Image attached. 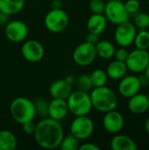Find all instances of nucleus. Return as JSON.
<instances>
[{
  "label": "nucleus",
  "mask_w": 149,
  "mask_h": 150,
  "mask_svg": "<svg viewBox=\"0 0 149 150\" xmlns=\"http://www.w3.org/2000/svg\"><path fill=\"white\" fill-rule=\"evenodd\" d=\"M148 99H149V91H148Z\"/></svg>",
  "instance_id": "nucleus-42"
},
{
  "label": "nucleus",
  "mask_w": 149,
  "mask_h": 150,
  "mask_svg": "<svg viewBox=\"0 0 149 150\" xmlns=\"http://www.w3.org/2000/svg\"><path fill=\"white\" fill-rule=\"evenodd\" d=\"M66 101L68 112L75 117L88 115L92 110V104L88 91L81 90L72 91Z\"/></svg>",
  "instance_id": "nucleus-4"
},
{
  "label": "nucleus",
  "mask_w": 149,
  "mask_h": 150,
  "mask_svg": "<svg viewBox=\"0 0 149 150\" xmlns=\"http://www.w3.org/2000/svg\"><path fill=\"white\" fill-rule=\"evenodd\" d=\"M145 129H146L147 134L149 135V116L147 118V120L145 121Z\"/></svg>",
  "instance_id": "nucleus-40"
},
{
  "label": "nucleus",
  "mask_w": 149,
  "mask_h": 150,
  "mask_svg": "<svg viewBox=\"0 0 149 150\" xmlns=\"http://www.w3.org/2000/svg\"><path fill=\"white\" fill-rule=\"evenodd\" d=\"M79 150H100V148L93 142L82 143L79 146Z\"/></svg>",
  "instance_id": "nucleus-34"
},
{
  "label": "nucleus",
  "mask_w": 149,
  "mask_h": 150,
  "mask_svg": "<svg viewBox=\"0 0 149 150\" xmlns=\"http://www.w3.org/2000/svg\"><path fill=\"white\" fill-rule=\"evenodd\" d=\"M36 115L40 117H47L48 113V104L49 102L43 98H37L33 100Z\"/></svg>",
  "instance_id": "nucleus-27"
},
{
  "label": "nucleus",
  "mask_w": 149,
  "mask_h": 150,
  "mask_svg": "<svg viewBox=\"0 0 149 150\" xmlns=\"http://www.w3.org/2000/svg\"><path fill=\"white\" fill-rule=\"evenodd\" d=\"M79 146L80 141L69 133L68 134L63 136L58 149L61 150H77Z\"/></svg>",
  "instance_id": "nucleus-26"
},
{
  "label": "nucleus",
  "mask_w": 149,
  "mask_h": 150,
  "mask_svg": "<svg viewBox=\"0 0 149 150\" xmlns=\"http://www.w3.org/2000/svg\"><path fill=\"white\" fill-rule=\"evenodd\" d=\"M107 22L104 13H92L87 20L86 27L89 33L100 35L105 31Z\"/></svg>",
  "instance_id": "nucleus-18"
},
{
  "label": "nucleus",
  "mask_w": 149,
  "mask_h": 150,
  "mask_svg": "<svg viewBox=\"0 0 149 150\" xmlns=\"http://www.w3.org/2000/svg\"><path fill=\"white\" fill-rule=\"evenodd\" d=\"M133 25L136 28L139 29H147L149 27V14L148 13H137L134 20Z\"/></svg>",
  "instance_id": "nucleus-29"
},
{
  "label": "nucleus",
  "mask_w": 149,
  "mask_h": 150,
  "mask_svg": "<svg viewBox=\"0 0 149 150\" xmlns=\"http://www.w3.org/2000/svg\"><path fill=\"white\" fill-rule=\"evenodd\" d=\"M21 54L25 61L29 62H38L43 59L45 48L39 40H24L21 46Z\"/></svg>",
  "instance_id": "nucleus-12"
},
{
  "label": "nucleus",
  "mask_w": 149,
  "mask_h": 150,
  "mask_svg": "<svg viewBox=\"0 0 149 150\" xmlns=\"http://www.w3.org/2000/svg\"><path fill=\"white\" fill-rule=\"evenodd\" d=\"M29 33L27 25L18 19L9 20L4 25V35L6 39L14 43H19L26 40Z\"/></svg>",
  "instance_id": "nucleus-9"
},
{
  "label": "nucleus",
  "mask_w": 149,
  "mask_h": 150,
  "mask_svg": "<svg viewBox=\"0 0 149 150\" xmlns=\"http://www.w3.org/2000/svg\"><path fill=\"white\" fill-rule=\"evenodd\" d=\"M10 113L11 118L22 125L32 121L36 117L33 101L25 97H17L10 104Z\"/></svg>",
  "instance_id": "nucleus-3"
},
{
  "label": "nucleus",
  "mask_w": 149,
  "mask_h": 150,
  "mask_svg": "<svg viewBox=\"0 0 149 150\" xmlns=\"http://www.w3.org/2000/svg\"><path fill=\"white\" fill-rule=\"evenodd\" d=\"M128 54H129V52H128V50L126 49V47H120L119 49H116V50H115L114 56H115L116 60H118V61L126 62V60Z\"/></svg>",
  "instance_id": "nucleus-32"
},
{
  "label": "nucleus",
  "mask_w": 149,
  "mask_h": 150,
  "mask_svg": "<svg viewBox=\"0 0 149 150\" xmlns=\"http://www.w3.org/2000/svg\"><path fill=\"white\" fill-rule=\"evenodd\" d=\"M136 33V26L128 20L117 25L114 32V39L119 47H127L133 43Z\"/></svg>",
  "instance_id": "nucleus-10"
},
{
  "label": "nucleus",
  "mask_w": 149,
  "mask_h": 150,
  "mask_svg": "<svg viewBox=\"0 0 149 150\" xmlns=\"http://www.w3.org/2000/svg\"><path fill=\"white\" fill-rule=\"evenodd\" d=\"M68 108L66 99L53 98L48 104L47 116L55 120H62L68 113Z\"/></svg>",
  "instance_id": "nucleus-15"
},
{
  "label": "nucleus",
  "mask_w": 149,
  "mask_h": 150,
  "mask_svg": "<svg viewBox=\"0 0 149 150\" xmlns=\"http://www.w3.org/2000/svg\"><path fill=\"white\" fill-rule=\"evenodd\" d=\"M126 10L127 12L131 14H136L140 11L141 8V3L139 0H127L126 2L124 3Z\"/></svg>",
  "instance_id": "nucleus-31"
},
{
  "label": "nucleus",
  "mask_w": 149,
  "mask_h": 150,
  "mask_svg": "<svg viewBox=\"0 0 149 150\" xmlns=\"http://www.w3.org/2000/svg\"><path fill=\"white\" fill-rule=\"evenodd\" d=\"M25 4V0H0V11L9 16L20 12Z\"/></svg>",
  "instance_id": "nucleus-21"
},
{
  "label": "nucleus",
  "mask_w": 149,
  "mask_h": 150,
  "mask_svg": "<svg viewBox=\"0 0 149 150\" xmlns=\"http://www.w3.org/2000/svg\"><path fill=\"white\" fill-rule=\"evenodd\" d=\"M148 5H149V0H148Z\"/></svg>",
  "instance_id": "nucleus-43"
},
{
  "label": "nucleus",
  "mask_w": 149,
  "mask_h": 150,
  "mask_svg": "<svg viewBox=\"0 0 149 150\" xmlns=\"http://www.w3.org/2000/svg\"><path fill=\"white\" fill-rule=\"evenodd\" d=\"M9 15L0 11V26H4L9 22Z\"/></svg>",
  "instance_id": "nucleus-36"
},
{
  "label": "nucleus",
  "mask_w": 149,
  "mask_h": 150,
  "mask_svg": "<svg viewBox=\"0 0 149 150\" xmlns=\"http://www.w3.org/2000/svg\"><path fill=\"white\" fill-rule=\"evenodd\" d=\"M97 57L95 45L86 41L79 44L73 52V60L78 66L86 67L94 62Z\"/></svg>",
  "instance_id": "nucleus-11"
},
{
  "label": "nucleus",
  "mask_w": 149,
  "mask_h": 150,
  "mask_svg": "<svg viewBox=\"0 0 149 150\" xmlns=\"http://www.w3.org/2000/svg\"><path fill=\"white\" fill-rule=\"evenodd\" d=\"M95 126L93 120L88 115L76 116L69 127L70 134L79 141L89 139L94 133Z\"/></svg>",
  "instance_id": "nucleus-6"
},
{
  "label": "nucleus",
  "mask_w": 149,
  "mask_h": 150,
  "mask_svg": "<svg viewBox=\"0 0 149 150\" xmlns=\"http://www.w3.org/2000/svg\"><path fill=\"white\" fill-rule=\"evenodd\" d=\"M86 42L92 44V45H96L98 41H99V35L92 33H88V34L86 35Z\"/></svg>",
  "instance_id": "nucleus-35"
},
{
  "label": "nucleus",
  "mask_w": 149,
  "mask_h": 150,
  "mask_svg": "<svg viewBox=\"0 0 149 150\" xmlns=\"http://www.w3.org/2000/svg\"><path fill=\"white\" fill-rule=\"evenodd\" d=\"M105 71L108 78H111L112 80H120L126 75L128 69L125 62L115 59L108 64Z\"/></svg>",
  "instance_id": "nucleus-20"
},
{
  "label": "nucleus",
  "mask_w": 149,
  "mask_h": 150,
  "mask_svg": "<svg viewBox=\"0 0 149 150\" xmlns=\"http://www.w3.org/2000/svg\"><path fill=\"white\" fill-rule=\"evenodd\" d=\"M95 48L97 56L105 60L112 58L116 50L115 46L109 40H99L95 45Z\"/></svg>",
  "instance_id": "nucleus-23"
},
{
  "label": "nucleus",
  "mask_w": 149,
  "mask_h": 150,
  "mask_svg": "<svg viewBox=\"0 0 149 150\" xmlns=\"http://www.w3.org/2000/svg\"><path fill=\"white\" fill-rule=\"evenodd\" d=\"M65 80H66L68 83H70V84H72V83L75 82V78H74V76H68L65 78Z\"/></svg>",
  "instance_id": "nucleus-39"
},
{
  "label": "nucleus",
  "mask_w": 149,
  "mask_h": 150,
  "mask_svg": "<svg viewBox=\"0 0 149 150\" xmlns=\"http://www.w3.org/2000/svg\"><path fill=\"white\" fill-rule=\"evenodd\" d=\"M69 22L67 12L61 9H51L44 18V24L46 28L54 33L63 32Z\"/></svg>",
  "instance_id": "nucleus-5"
},
{
  "label": "nucleus",
  "mask_w": 149,
  "mask_h": 150,
  "mask_svg": "<svg viewBox=\"0 0 149 150\" xmlns=\"http://www.w3.org/2000/svg\"><path fill=\"white\" fill-rule=\"evenodd\" d=\"M18 147L16 135L10 130H0V150H14Z\"/></svg>",
  "instance_id": "nucleus-22"
},
{
  "label": "nucleus",
  "mask_w": 149,
  "mask_h": 150,
  "mask_svg": "<svg viewBox=\"0 0 149 150\" xmlns=\"http://www.w3.org/2000/svg\"><path fill=\"white\" fill-rule=\"evenodd\" d=\"M92 108L100 112H107L117 108L118 96L113 90L106 85L93 87L90 93Z\"/></svg>",
  "instance_id": "nucleus-2"
},
{
  "label": "nucleus",
  "mask_w": 149,
  "mask_h": 150,
  "mask_svg": "<svg viewBox=\"0 0 149 150\" xmlns=\"http://www.w3.org/2000/svg\"><path fill=\"white\" fill-rule=\"evenodd\" d=\"M111 149L112 150H136V142L128 135L116 134L111 141Z\"/></svg>",
  "instance_id": "nucleus-19"
},
{
  "label": "nucleus",
  "mask_w": 149,
  "mask_h": 150,
  "mask_svg": "<svg viewBox=\"0 0 149 150\" xmlns=\"http://www.w3.org/2000/svg\"><path fill=\"white\" fill-rule=\"evenodd\" d=\"M127 69L133 73H142L149 63V53L148 50L135 48L129 52L126 60Z\"/></svg>",
  "instance_id": "nucleus-8"
},
{
  "label": "nucleus",
  "mask_w": 149,
  "mask_h": 150,
  "mask_svg": "<svg viewBox=\"0 0 149 150\" xmlns=\"http://www.w3.org/2000/svg\"><path fill=\"white\" fill-rule=\"evenodd\" d=\"M35 123L32 121H28V122H25L24 124H22V130L23 132L27 134V135H32L33 133H34V130H35Z\"/></svg>",
  "instance_id": "nucleus-33"
},
{
  "label": "nucleus",
  "mask_w": 149,
  "mask_h": 150,
  "mask_svg": "<svg viewBox=\"0 0 149 150\" xmlns=\"http://www.w3.org/2000/svg\"><path fill=\"white\" fill-rule=\"evenodd\" d=\"M144 72H145V74H144V75L147 76V78L149 80V63H148V67L146 68V69L144 70Z\"/></svg>",
  "instance_id": "nucleus-41"
},
{
  "label": "nucleus",
  "mask_w": 149,
  "mask_h": 150,
  "mask_svg": "<svg viewBox=\"0 0 149 150\" xmlns=\"http://www.w3.org/2000/svg\"><path fill=\"white\" fill-rule=\"evenodd\" d=\"M76 81V84L77 86V90L84 91H90L93 88L90 75L88 74H83L78 76V78Z\"/></svg>",
  "instance_id": "nucleus-28"
},
{
  "label": "nucleus",
  "mask_w": 149,
  "mask_h": 150,
  "mask_svg": "<svg viewBox=\"0 0 149 150\" xmlns=\"http://www.w3.org/2000/svg\"><path fill=\"white\" fill-rule=\"evenodd\" d=\"M133 43L136 48L148 50L149 48V32L146 29H140L137 31Z\"/></svg>",
  "instance_id": "nucleus-25"
},
{
  "label": "nucleus",
  "mask_w": 149,
  "mask_h": 150,
  "mask_svg": "<svg viewBox=\"0 0 149 150\" xmlns=\"http://www.w3.org/2000/svg\"><path fill=\"white\" fill-rule=\"evenodd\" d=\"M127 108L133 114L145 113L149 109V99L148 95L138 92L137 94L129 98L127 102Z\"/></svg>",
  "instance_id": "nucleus-16"
},
{
  "label": "nucleus",
  "mask_w": 149,
  "mask_h": 150,
  "mask_svg": "<svg viewBox=\"0 0 149 150\" xmlns=\"http://www.w3.org/2000/svg\"><path fill=\"white\" fill-rule=\"evenodd\" d=\"M139 78H140V81H141V86H144V85H148L149 80L148 79V78H147V76H146L145 75L139 76Z\"/></svg>",
  "instance_id": "nucleus-38"
},
{
  "label": "nucleus",
  "mask_w": 149,
  "mask_h": 150,
  "mask_svg": "<svg viewBox=\"0 0 149 150\" xmlns=\"http://www.w3.org/2000/svg\"><path fill=\"white\" fill-rule=\"evenodd\" d=\"M72 91V84L68 83L65 79L56 80L49 86V94L53 98L67 99Z\"/></svg>",
  "instance_id": "nucleus-17"
},
{
  "label": "nucleus",
  "mask_w": 149,
  "mask_h": 150,
  "mask_svg": "<svg viewBox=\"0 0 149 150\" xmlns=\"http://www.w3.org/2000/svg\"><path fill=\"white\" fill-rule=\"evenodd\" d=\"M141 87L139 76L135 75H126L119 80L118 91L122 97L129 98L140 92Z\"/></svg>",
  "instance_id": "nucleus-14"
},
{
  "label": "nucleus",
  "mask_w": 149,
  "mask_h": 150,
  "mask_svg": "<svg viewBox=\"0 0 149 150\" xmlns=\"http://www.w3.org/2000/svg\"><path fill=\"white\" fill-rule=\"evenodd\" d=\"M102 124L104 129L107 133L116 134L123 129L125 125V119L119 112L114 109L105 112L102 120Z\"/></svg>",
  "instance_id": "nucleus-13"
},
{
  "label": "nucleus",
  "mask_w": 149,
  "mask_h": 150,
  "mask_svg": "<svg viewBox=\"0 0 149 150\" xmlns=\"http://www.w3.org/2000/svg\"><path fill=\"white\" fill-rule=\"evenodd\" d=\"M52 9H61L62 8V4L61 0H53L51 4Z\"/></svg>",
  "instance_id": "nucleus-37"
},
{
  "label": "nucleus",
  "mask_w": 149,
  "mask_h": 150,
  "mask_svg": "<svg viewBox=\"0 0 149 150\" xmlns=\"http://www.w3.org/2000/svg\"><path fill=\"white\" fill-rule=\"evenodd\" d=\"M104 15L109 22L115 25L128 21L130 16L121 0H109L105 3Z\"/></svg>",
  "instance_id": "nucleus-7"
},
{
  "label": "nucleus",
  "mask_w": 149,
  "mask_h": 150,
  "mask_svg": "<svg viewBox=\"0 0 149 150\" xmlns=\"http://www.w3.org/2000/svg\"><path fill=\"white\" fill-rule=\"evenodd\" d=\"M90 77L93 87H100L106 85V83L108 81V76L106 74V71L102 69H94L90 74Z\"/></svg>",
  "instance_id": "nucleus-24"
},
{
  "label": "nucleus",
  "mask_w": 149,
  "mask_h": 150,
  "mask_svg": "<svg viewBox=\"0 0 149 150\" xmlns=\"http://www.w3.org/2000/svg\"><path fill=\"white\" fill-rule=\"evenodd\" d=\"M33 138L36 143L45 149H55L64 136V131L59 120L45 117L35 125Z\"/></svg>",
  "instance_id": "nucleus-1"
},
{
  "label": "nucleus",
  "mask_w": 149,
  "mask_h": 150,
  "mask_svg": "<svg viewBox=\"0 0 149 150\" xmlns=\"http://www.w3.org/2000/svg\"><path fill=\"white\" fill-rule=\"evenodd\" d=\"M105 3L104 0H90L89 8L92 13H104Z\"/></svg>",
  "instance_id": "nucleus-30"
}]
</instances>
